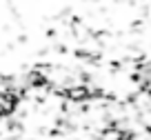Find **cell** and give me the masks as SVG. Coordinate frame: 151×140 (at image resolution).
<instances>
[{
	"instance_id": "1",
	"label": "cell",
	"mask_w": 151,
	"mask_h": 140,
	"mask_svg": "<svg viewBox=\"0 0 151 140\" xmlns=\"http://www.w3.org/2000/svg\"><path fill=\"white\" fill-rule=\"evenodd\" d=\"M91 96V89L85 87V84H69L67 87V98L73 100V102H82Z\"/></svg>"
},
{
	"instance_id": "2",
	"label": "cell",
	"mask_w": 151,
	"mask_h": 140,
	"mask_svg": "<svg viewBox=\"0 0 151 140\" xmlns=\"http://www.w3.org/2000/svg\"><path fill=\"white\" fill-rule=\"evenodd\" d=\"M16 102H18V98H16L11 91L0 93V116H9V113H14Z\"/></svg>"
}]
</instances>
